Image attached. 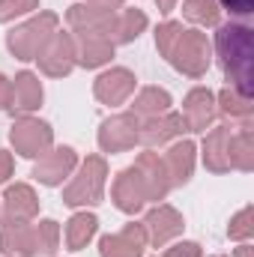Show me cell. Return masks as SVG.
<instances>
[{"label": "cell", "instance_id": "obj_22", "mask_svg": "<svg viewBox=\"0 0 254 257\" xmlns=\"http://www.w3.org/2000/svg\"><path fill=\"white\" fill-rule=\"evenodd\" d=\"M0 254L3 257H36L33 221L0 224Z\"/></svg>", "mask_w": 254, "mask_h": 257}, {"label": "cell", "instance_id": "obj_32", "mask_svg": "<svg viewBox=\"0 0 254 257\" xmlns=\"http://www.w3.org/2000/svg\"><path fill=\"white\" fill-rule=\"evenodd\" d=\"M180 30H183V21H165V24L156 27V48H159L162 57H168V51H171V45L177 42Z\"/></svg>", "mask_w": 254, "mask_h": 257}, {"label": "cell", "instance_id": "obj_39", "mask_svg": "<svg viewBox=\"0 0 254 257\" xmlns=\"http://www.w3.org/2000/svg\"><path fill=\"white\" fill-rule=\"evenodd\" d=\"M233 257H254V248L248 245V242H239V248L233 251Z\"/></svg>", "mask_w": 254, "mask_h": 257}, {"label": "cell", "instance_id": "obj_35", "mask_svg": "<svg viewBox=\"0 0 254 257\" xmlns=\"http://www.w3.org/2000/svg\"><path fill=\"white\" fill-rule=\"evenodd\" d=\"M12 171H15V159H12V153H9V150H0V186L9 183Z\"/></svg>", "mask_w": 254, "mask_h": 257}, {"label": "cell", "instance_id": "obj_28", "mask_svg": "<svg viewBox=\"0 0 254 257\" xmlns=\"http://www.w3.org/2000/svg\"><path fill=\"white\" fill-rule=\"evenodd\" d=\"M183 15L197 27H218V0H183Z\"/></svg>", "mask_w": 254, "mask_h": 257}, {"label": "cell", "instance_id": "obj_12", "mask_svg": "<svg viewBox=\"0 0 254 257\" xmlns=\"http://www.w3.org/2000/svg\"><path fill=\"white\" fill-rule=\"evenodd\" d=\"M180 117H183V123H186V132L200 135V132L212 128L215 117H218L215 93H212L209 87H194V90H189L186 99H183V111H180Z\"/></svg>", "mask_w": 254, "mask_h": 257}, {"label": "cell", "instance_id": "obj_11", "mask_svg": "<svg viewBox=\"0 0 254 257\" xmlns=\"http://www.w3.org/2000/svg\"><path fill=\"white\" fill-rule=\"evenodd\" d=\"M75 168H78V153L72 147H51L45 156L36 159L33 180L48 186V189H57V186H63L66 177H72Z\"/></svg>", "mask_w": 254, "mask_h": 257}, {"label": "cell", "instance_id": "obj_20", "mask_svg": "<svg viewBox=\"0 0 254 257\" xmlns=\"http://www.w3.org/2000/svg\"><path fill=\"white\" fill-rule=\"evenodd\" d=\"M147 15L141 12V9H129V6H123V9H117L111 18H108V24H105V36L111 39V45L117 48V45H129V42H135L144 30H147Z\"/></svg>", "mask_w": 254, "mask_h": 257}, {"label": "cell", "instance_id": "obj_21", "mask_svg": "<svg viewBox=\"0 0 254 257\" xmlns=\"http://www.w3.org/2000/svg\"><path fill=\"white\" fill-rule=\"evenodd\" d=\"M135 168L141 171L144 183H147V192H150V203H162L168 192H171V180H168V171H165V162L156 150H144L138 159H135Z\"/></svg>", "mask_w": 254, "mask_h": 257}, {"label": "cell", "instance_id": "obj_5", "mask_svg": "<svg viewBox=\"0 0 254 257\" xmlns=\"http://www.w3.org/2000/svg\"><path fill=\"white\" fill-rule=\"evenodd\" d=\"M9 144L21 159H39L54 147V128L39 117H18L9 128Z\"/></svg>", "mask_w": 254, "mask_h": 257}, {"label": "cell", "instance_id": "obj_4", "mask_svg": "<svg viewBox=\"0 0 254 257\" xmlns=\"http://www.w3.org/2000/svg\"><path fill=\"white\" fill-rule=\"evenodd\" d=\"M165 60L186 78H203L212 63V42L200 27H183Z\"/></svg>", "mask_w": 254, "mask_h": 257}, {"label": "cell", "instance_id": "obj_34", "mask_svg": "<svg viewBox=\"0 0 254 257\" xmlns=\"http://www.w3.org/2000/svg\"><path fill=\"white\" fill-rule=\"evenodd\" d=\"M162 257H203V248L191 239H183V242H174L171 248H165Z\"/></svg>", "mask_w": 254, "mask_h": 257}, {"label": "cell", "instance_id": "obj_18", "mask_svg": "<svg viewBox=\"0 0 254 257\" xmlns=\"http://www.w3.org/2000/svg\"><path fill=\"white\" fill-rule=\"evenodd\" d=\"M230 123L224 126H212L203 132V144H200V159L203 168L209 174H230V159H227V144H230Z\"/></svg>", "mask_w": 254, "mask_h": 257}, {"label": "cell", "instance_id": "obj_14", "mask_svg": "<svg viewBox=\"0 0 254 257\" xmlns=\"http://www.w3.org/2000/svg\"><path fill=\"white\" fill-rule=\"evenodd\" d=\"M147 230L141 221H129L117 233L99 239V257H144L147 251Z\"/></svg>", "mask_w": 254, "mask_h": 257}, {"label": "cell", "instance_id": "obj_23", "mask_svg": "<svg viewBox=\"0 0 254 257\" xmlns=\"http://www.w3.org/2000/svg\"><path fill=\"white\" fill-rule=\"evenodd\" d=\"M171 105H174V99H171V93H168L165 87H141V90L135 93L129 111L144 123V120H153V117L171 111Z\"/></svg>", "mask_w": 254, "mask_h": 257}, {"label": "cell", "instance_id": "obj_26", "mask_svg": "<svg viewBox=\"0 0 254 257\" xmlns=\"http://www.w3.org/2000/svg\"><path fill=\"white\" fill-rule=\"evenodd\" d=\"M111 15L114 12H108V9H102V6H96L90 0H81V3H72L66 9V24H69L72 33L75 30H105Z\"/></svg>", "mask_w": 254, "mask_h": 257}, {"label": "cell", "instance_id": "obj_9", "mask_svg": "<svg viewBox=\"0 0 254 257\" xmlns=\"http://www.w3.org/2000/svg\"><path fill=\"white\" fill-rule=\"evenodd\" d=\"M135 87H138V78H135L132 69L111 66V69H105L93 81V96L102 105H108V108H120V105H126L129 99L135 96Z\"/></svg>", "mask_w": 254, "mask_h": 257}, {"label": "cell", "instance_id": "obj_17", "mask_svg": "<svg viewBox=\"0 0 254 257\" xmlns=\"http://www.w3.org/2000/svg\"><path fill=\"white\" fill-rule=\"evenodd\" d=\"M42 99H45V90H42L39 75L30 72V69H21L12 78V105H9V114L30 117L33 111L42 108Z\"/></svg>", "mask_w": 254, "mask_h": 257}, {"label": "cell", "instance_id": "obj_40", "mask_svg": "<svg viewBox=\"0 0 254 257\" xmlns=\"http://www.w3.org/2000/svg\"><path fill=\"white\" fill-rule=\"evenodd\" d=\"M209 257H227V254H209Z\"/></svg>", "mask_w": 254, "mask_h": 257}, {"label": "cell", "instance_id": "obj_3", "mask_svg": "<svg viewBox=\"0 0 254 257\" xmlns=\"http://www.w3.org/2000/svg\"><path fill=\"white\" fill-rule=\"evenodd\" d=\"M60 30V15L57 12H36L33 18H27L24 24L12 27L6 33V48L15 60L30 63L36 60V54L45 48V42Z\"/></svg>", "mask_w": 254, "mask_h": 257}, {"label": "cell", "instance_id": "obj_7", "mask_svg": "<svg viewBox=\"0 0 254 257\" xmlns=\"http://www.w3.org/2000/svg\"><path fill=\"white\" fill-rule=\"evenodd\" d=\"M144 230H147V242L153 248H165L168 242H174L183 230H186V218L180 209H174L171 203H156L147 215H144Z\"/></svg>", "mask_w": 254, "mask_h": 257}, {"label": "cell", "instance_id": "obj_29", "mask_svg": "<svg viewBox=\"0 0 254 257\" xmlns=\"http://www.w3.org/2000/svg\"><path fill=\"white\" fill-rule=\"evenodd\" d=\"M33 239H36V254L54 257L60 248V224L54 218H42L33 224Z\"/></svg>", "mask_w": 254, "mask_h": 257}, {"label": "cell", "instance_id": "obj_38", "mask_svg": "<svg viewBox=\"0 0 254 257\" xmlns=\"http://www.w3.org/2000/svg\"><path fill=\"white\" fill-rule=\"evenodd\" d=\"M156 3H159V12H162V15H171L180 0H156Z\"/></svg>", "mask_w": 254, "mask_h": 257}, {"label": "cell", "instance_id": "obj_41", "mask_svg": "<svg viewBox=\"0 0 254 257\" xmlns=\"http://www.w3.org/2000/svg\"><path fill=\"white\" fill-rule=\"evenodd\" d=\"M156 257H162V254H156Z\"/></svg>", "mask_w": 254, "mask_h": 257}, {"label": "cell", "instance_id": "obj_25", "mask_svg": "<svg viewBox=\"0 0 254 257\" xmlns=\"http://www.w3.org/2000/svg\"><path fill=\"white\" fill-rule=\"evenodd\" d=\"M227 159H230V171H242V174H251L254 171V128H251V123H245L236 132H230Z\"/></svg>", "mask_w": 254, "mask_h": 257}, {"label": "cell", "instance_id": "obj_30", "mask_svg": "<svg viewBox=\"0 0 254 257\" xmlns=\"http://www.w3.org/2000/svg\"><path fill=\"white\" fill-rule=\"evenodd\" d=\"M227 236H230L233 242H251V236H254V209L251 206H242V209L230 218Z\"/></svg>", "mask_w": 254, "mask_h": 257}, {"label": "cell", "instance_id": "obj_19", "mask_svg": "<svg viewBox=\"0 0 254 257\" xmlns=\"http://www.w3.org/2000/svg\"><path fill=\"white\" fill-rule=\"evenodd\" d=\"M165 162V171H168V180H171V189L177 186H186L194 174V162H197V147L194 141H174L168 144V153L162 156Z\"/></svg>", "mask_w": 254, "mask_h": 257}, {"label": "cell", "instance_id": "obj_13", "mask_svg": "<svg viewBox=\"0 0 254 257\" xmlns=\"http://www.w3.org/2000/svg\"><path fill=\"white\" fill-rule=\"evenodd\" d=\"M72 39H75V66H81V69L108 66L117 51L102 30H75Z\"/></svg>", "mask_w": 254, "mask_h": 257}, {"label": "cell", "instance_id": "obj_24", "mask_svg": "<svg viewBox=\"0 0 254 257\" xmlns=\"http://www.w3.org/2000/svg\"><path fill=\"white\" fill-rule=\"evenodd\" d=\"M215 108H218V114H221L224 120L245 126V123H251L254 96H245V93H239L236 87H221V93L215 96Z\"/></svg>", "mask_w": 254, "mask_h": 257}, {"label": "cell", "instance_id": "obj_33", "mask_svg": "<svg viewBox=\"0 0 254 257\" xmlns=\"http://www.w3.org/2000/svg\"><path fill=\"white\" fill-rule=\"evenodd\" d=\"M218 9H224L230 18H248L254 12V0H218Z\"/></svg>", "mask_w": 254, "mask_h": 257}, {"label": "cell", "instance_id": "obj_15", "mask_svg": "<svg viewBox=\"0 0 254 257\" xmlns=\"http://www.w3.org/2000/svg\"><path fill=\"white\" fill-rule=\"evenodd\" d=\"M183 135H186L183 117L174 114V111H165V114H159V117L141 123V128H138V144L147 147V150H162V147L180 141Z\"/></svg>", "mask_w": 254, "mask_h": 257}, {"label": "cell", "instance_id": "obj_16", "mask_svg": "<svg viewBox=\"0 0 254 257\" xmlns=\"http://www.w3.org/2000/svg\"><path fill=\"white\" fill-rule=\"evenodd\" d=\"M36 215H39V197L33 192V186L15 183L3 192V197H0V224L36 221Z\"/></svg>", "mask_w": 254, "mask_h": 257}, {"label": "cell", "instance_id": "obj_31", "mask_svg": "<svg viewBox=\"0 0 254 257\" xmlns=\"http://www.w3.org/2000/svg\"><path fill=\"white\" fill-rule=\"evenodd\" d=\"M36 9H39V0H0V24H9Z\"/></svg>", "mask_w": 254, "mask_h": 257}, {"label": "cell", "instance_id": "obj_6", "mask_svg": "<svg viewBox=\"0 0 254 257\" xmlns=\"http://www.w3.org/2000/svg\"><path fill=\"white\" fill-rule=\"evenodd\" d=\"M138 128H141V120L126 111V114H114L108 120H102L99 126V150L108 153V156H117V153H129L138 147Z\"/></svg>", "mask_w": 254, "mask_h": 257}, {"label": "cell", "instance_id": "obj_36", "mask_svg": "<svg viewBox=\"0 0 254 257\" xmlns=\"http://www.w3.org/2000/svg\"><path fill=\"white\" fill-rule=\"evenodd\" d=\"M9 105H12V78L0 72V111H9Z\"/></svg>", "mask_w": 254, "mask_h": 257}, {"label": "cell", "instance_id": "obj_8", "mask_svg": "<svg viewBox=\"0 0 254 257\" xmlns=\"http://www.w3.org/2000/svg\"><path fill=\"white\" fill-rule=\"evenodd\" d=\"M111 200L114 206L123 212V215H138L147 203H150V192H147V183L141 177V171L135 165L123 168L117 177H114V186H111Z\"/></svg>", "mask_w": 254, "mask_h": 257}, {"label": "cell", "instance_id": "obj_37", "mask_svg": "<svg viewBox=\"0 0 254 257\" xmlns=\"http://www.w3.org/2000/svg\"><path fill=\"white\" fill-rule=\"evenodd\" d=\"M90 3H96V6H102V9H108V12H117V9L126 6V0H90Z\"/></svg>", "mask_w": 254, "mask_h": 257}, {"label": "cell", "instance_id": "obj_2", "mask_svg": "<svg viewBox=\"0 0 254 257\" xmlns=\"http://www.w3.org/2000/svg\"><path fill=\"white\" fill-rule=\"evenodd\" d=\"M105 186H108V162H105V156H87L72 171V180L63 186V203L72 206V209L99 206L105 200Z\"/></svg>", "mask_w": 254, "mask_h": 257}, {"label": "cell", "instance_id": "obj_1", "mask_svg": "<svg viewBox=\"0 0 254 257\" xmlns=\"http://www.w3.org/2000/svg\"><path fill=\"white\" fill-rule=\"evenodd\" d=\"M212 51L221 63L224 78L230 81L227 87H236L239 93L254 96V30L248 24L227 21L218 24Z\"/></svg>", "mask_w": 254, "mask_h": 257}, {"label": "cell", "instance_id": "obj_27", "mask_svg": "<svg viewBox=\"0 0 254 257\" xmlns=\"http://www.w3.org/2000/svg\"><path fill=\"white\" fill-rule=\"evenodd\" d=\"M96 230H99V218H96L93 212H87V209L75 212V215L66 221V230H63L66 248H69V251H84V248L93 242Z\"/></svg>", "mask_w": 254, "mask_h": 257}, {"label": "cell", "instance_id": "obj_10", "mask_svg": "<svg viewBox=\"0 0 254 257\" xmlns=\"http://www.w3.org/2000/svg\"><path fill=\"white\" fill-rule=\"evenodd\" d=\"M36 63H39V72L48 75V78H66L75 69V39H72V33L57 30L45 42V48L36 54Z\"/></svg>", "mask_w": 254, "mask_h": 257}]
</instances>
